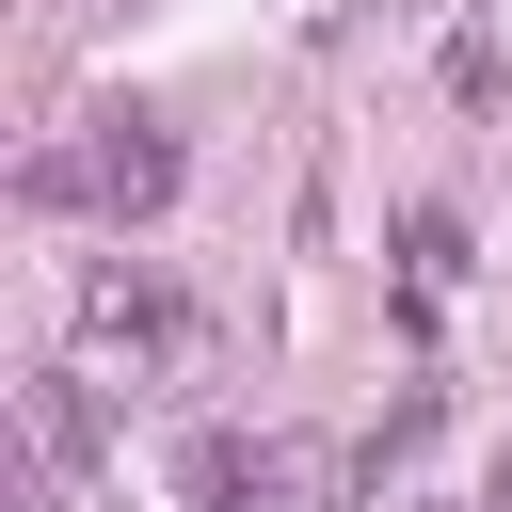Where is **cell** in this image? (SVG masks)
<instances>
[{
    "label": "cell",
    "mask_w": 512,
    "mask_h": 512,
    "mask_svg": "<svg viewBox=\"0 0 512 512\" xmlns=\"http://www.w3.org/2000/svg\"><path fill=\"white\" fill-rule=\"evenodd\" d=\"M192 320H176V288L144 272V256H96L80 272V352H176Z\"/></svg>",
    "instance_id": "1"
},
{
    "label": "cell",
    "mask_w": 512,
    "mask_h": 512,
    "mask_svg": "<svg viewBox=\"0 0 512 512\" xmlns=\"http://www.w3.org/2000/svg\"><path fill=\"white\" fill-rule=\"evenodd\" d=\"M80 160H96V208H112V224H144V208H176V144H160L144 112H112V128L80 144Z\"/></svg>",
    "instance_id": "2"
},
{
    "label": "cell",
    "mask_w": 512,
    "mask_h": 512,
    "mask_svg": "<svg viewBox=\"0 0 512 512\" xmlns=\"http://www.w3.org/2000/svg\"><path fill=\"white\" fill-rule=\"evenodd\" d=\"M96 368H48L32 384V464H96V400H80Z\"/></svg>",
    "instance_id": "3"
},
{
    "label": "cell",
    "mask_w": 512,
    "mask_h": 512,
    "mask_svg": "<svg viewBox=\"0 0 512 512\" xmlns=\"http://www.w3.org/2000/svg\"><path fill=\"white\" fill-rule=\"evenodd\" d=\"M480 512H512V464H496V480H480Z\"/></svg>",
    "instance_id": "4"
}]
</instances>
